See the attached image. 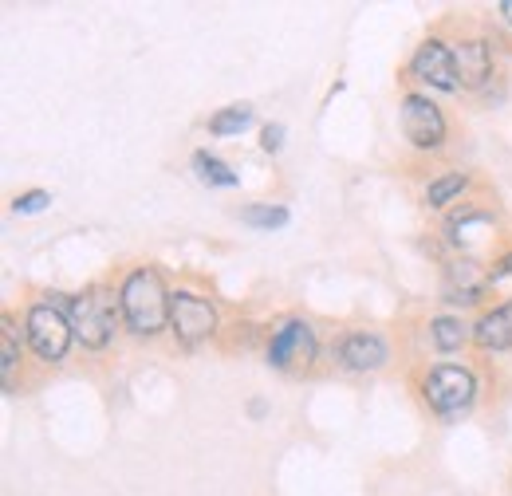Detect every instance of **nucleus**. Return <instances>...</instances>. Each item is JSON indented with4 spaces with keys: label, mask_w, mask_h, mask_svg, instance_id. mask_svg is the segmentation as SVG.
Wrapping results in <instances>:
<instances>
[{
    "label": "nucleus",
    "mask_w": 512,
    "mask_h": 496,
    "mask_svg": "<svg viewBox=\"0 0 512 496\" xmlns=\"http://www.w3.org/2000/svg\"><path fill=\"white\" fill-rule=\"evenodd\" d=\"M501 16H509V24H512V0H505V4H501Z\"/></svg>",
    "instance_id": "nucleus-22"
},
{
    "label": "nucleus",
    "mask_w": 512,
    "mask_h": 496,
    "mask_svg": "<svg viewBox=\"0 0 512 496\" xmlns=\"http://www.w3.org/2000/svg\"><path fill=\"white\" fill-rule=\"evenodd\" d=\"M473 335H477V343L485 351H505V347H512V304L509 308H497L493 315H485Z\"/></svg>",
    "instance_id": "nucleus-12"
},
{
    "label": "nucleus",
    "mask_w": 512,
    "mask_h": 496,
    "mask_svg": "<svg viewBox=\"0 0 512 496\" xmlns=\"http://www.w3.org/2000/svg\"><path fill=\"white\" fill-rule=\"evenodd\" d=\"M426 398L438 414H461L473 402V374L465 367H453V363L434 367L426 378Z\"/></svg>",
    "instance_id": "nucleus-4"
},
{
    "label": "nucleus",
    "mask_w": 512,
    "mask_h": 496,
    "mask_svg": "<svg viewBox=\"0 0 512 496\" xmlns=\"http://www.w3.org/2000/svg\"><path fill=\"white\" fill-rule=\"evenodd\" d=\"M245 225H253V229H280V225H288V209L284 205H253V209H245Z\"/></svg>",
    "instance_id": "nucleus-15"
},
{
    "label": "nucleus",
    "mask_w": 512,
    "mask_h": 496,
    "mask_svg": "<svg viewBox=\"0 0 512 496\" xmlns=\"http://www.w3.org/2000/svg\"><path fill=\"white\" fill-rule=\"evenodd\" d=\"M119 304H123V311H127V323L134 327V331L154 335V331H162V327H166V319H170V304H174V300L166 296V284H162V276H158V272L138 268L127 284H123Z\"/></svg>",
    "instance_id": "nucleus-1"
},
{
    "label": "nucleus",
    "mask_w": 512,
    "mask_h": 496,
    "mask_svg": "<svg viewBox=\"0 0 512 496\" xmlns=\"http://www.w3.org/2000/svg\"><path fill=\"white\" fill-rule=\"evenodd\" d=\"M193 166H197V174H201L209 186H233V182H237V174H233L225 162H217L213 154H197Z\"/></svg>",
    "instance_id": "nucleus-14"
},
{
    "label": "nucleus",
    "mask_w": 512,
    "mask_h": 496,
    "mask_svg": "<svg viewBox=\"0 0 512 496\" xmlns=\"http://www.w3.org/2000/svg\"><path fill=\"white\" fill-rule=\"evenodd\" d=\"M339 359H343V367H351V371H379L386 359V347L379 335H371V331H351L347 339H343V347H339Z\"/></svg>",
    "instance_id": "nucleus-9"
},
{
    "label": "nucleus",
    "mask_w": 512,
    "mask_h": 496,
    "mask_svg": "<svg viewBox=\"0 0 512 496\" xmlns=\"http://www.w3.org/2000/svg\"><path fill=\"white\" fill-rule=\"evenodd\" d=\"M170 323H174L178 339H186V343H201V339H209V335H213V327H217V311H213V304H205L201 296L178 292V296H174V304H170Z\"/></svg>",
    "instance_id": "nucleus-7"
},
{
    "label": "nucleus",
    "mask_w": 512,
    "mask_h": 496,
    "mask_svg": "<svg viewBox=\"0 0 512 496\" xmlns=\"http://www.w3.org/2000/svg\"><path fill=\"white\" fill-rule=\"evenodd\" d=\"M453 67H457V83L465 87H481L493 71V60H489V44L481 40H469L461 48H453Z\"/></svg>",
    "instance_id": "nucleus-10"
},
{
    "label": "nucleus",
    "mask_w": 512,
    "mask_h": 496,
    "mask_svg": "<svg viewBox=\"0 0 512 496\" xmlns=\"http://www.w3.org/2000/svg\"><path fill=\"white\" fill-rule=\"evenodd\" d=\"M430 335H434V347L453 351V347H461V339H465V323L453 319V315H442V319L430 323Z\"/></svg>",
    "instance_id": "nucleus-13"
},
{
    "label": "nucleus",
    "mask_w": 512,
    "mask_h": 496,
    "mask_svg": "<svg viewBox=\"0 0 512 496\" xmlns=\"http://www.w3.org/2000/svg\"><path fill=\"white\" fill-rule=\"evenodd\" d=\"M489 284H493V288H512V252L501 260V264H497V268H493Z\"/></svg>",
    "instance_id": "nucleus-20"
},
{
    "label": "nucleus",
    "mask_w": 512,
    "mask_h": 496,
    "mask_svg": "<svg viewBox=\"0 0 512 496\" xmlns=\"http://www.w3.org/2000/svg\"><path fill=\"white\" fill-rule=\"evenodd\" d=\"M44 205H48V193H44V189L24 193V197H16V201H12V209H16V213H24V217H28V213H40Z\"/></svg>",
    "instance_id": "nucleus-19"
},
{
    "label": "nucleus",
    "mask_w": 512,
    "mask_h": 496,
    "mask_svg": "<svg viewBox=\"0 0 512 496\" xmlns=\"http://www.w3.org/2000/svg\"><path fill=\"white\" fill-rule=\"evenodd\" d=\"M249 123H253V111H249V107H229V111L213 115L209 130H213V134H241Z\"/></svg>",
    "instance_id": "nucleus-17"
},
{
    "label": "nucleus",
    "mask_w": 512,
    "mask_h": 496,
    "mask_svg": "<svg viewBox=\"0 0 512 496\" xmlns=\"http://www.w3.org/2000/svg\"><path fill=\"white\" fill-rule=\"evenodd\" d=\"M268 359H272V367H280V371H304V367H312V359H316V335H312V327L300 323V319L284 323V327L272 335Z\"/></svg>",
    "instance_id": "nucleus-5"
},
{
    "label": "nucleus",
    "mask_w": 512,
    "mask_h": 496,
    "mask_svg": "<svg viewBox=\"0 0 512 496\" xmlns=\"http://www.w3.org/2000/svg\"><path fill=\"white\" fill-rule=\"evenodd\" d=\"M461 189H465V178H461V174H446L442 182H434V186H430V205H446L449 197H453V193H461Z\"/></svg>",
    "instance_id": "nucleus-18"
},
{
    "label": "nucleus",
    "mask_w": 512,
    "mask_h": 496,
    "mask_svg": "<svg viewBox=\"0 0 512 496\" xmlns=\"http://www.w3.org/2000/svg\"><path fill=\"white\" fill-rule=\"evenodd\" d=\"M71 319L56 304H36L28 315V343L40 359H64L67 343H71Z\"/></svg>",
    "instance_id": "nucleus-3"
},
{
    "label": "nucleus",
    "mask_w": 512,
    "mask_h": 496,
    "mask_svg": "<svg viewBox=\"0 0 512 496\" xmlns=\"http://www.w3.org/2000/svg\"><path fill=\"white\" fill-rule=\"evenodd\" d=\"M489 288V276L473 264V260H461V264H449L446 272V296L449 300H461V304H473L481 292Z\"/></svg>",
    "instance_id": "nucleus-11"
},
{
    "label": "nucleus",
    "mask_w": 512,
    "mask_h": 496,
    "mask_svg": "<svg viewBox=\"0 0 512 496\" xmlns=\"http://www.w3.org/2000/svg\"><path fill=\"white\" fill-rule=\"evenodd\" d=\"M280 142H284V126H268L264 130V150L272 154V150H280Z\"/></svg>",
    "instance_id": "nucleus-21"
},
{
    "label": "nucleus",
    "mask_w": 512,
    "mask_h": 496,
    "mask_svg": "<svg viewBox=\"0 0 512 496\" xmlns=\"http://www.w3.org/2000/svg\"><path fill=\"white\" fill-rule=\"evenodd\" d=\"M402 130H406V138H410L418 150H434V146H442V138H446V119H442V111H438L430 99L410 95V99L402 103Z\"/></svg>",
    "instance_id": "nucleus-6"
},
{
    "label": "nucleus",
    "mask_w": 512,
    "mask_h": 496,
    "mask_svg": "<svg viewBox=\"0 0 512 496\" xmlns=\"http://www.w3.org/2000/svg\"><path fill=\"white\" fill-rule=\"evenodd\" d=\"M16 327L4 319V335H0V371H4V390H12V371H16Z\"/></svg>",
    "instance_id": "nucleus-16"
},
{
    "label": "nucleus",
    "mask_w": 512,
    "mask_h": 496,
    "mask_svg": "<svg viewBox=\"0 0 512 496\" xmlns=\"http://www.w3.org/2000/svg\"><path fill=\"white\" fill-rule=\"evenodd\" d=\"M414 75H418L422 83L438 87V91H453V87H457L453 52H449L446 44H438V40L422 44V48H418V56H414Z\"/></svg>",
    "instance_id": "nucleus-8"
},
{
    "label": "nucleus",
    "mask_w": 512,
    "mask_h": 496,
    "mask_svg": "<svg viewBox=\"0 0 512 496\" xmlns=\"http://www.w3.org/2000/svg\"><path fill=\"white\" fill-rule=\"evenodd\" d=\"M67 319H71L75 339H79L83 347L99 351V347L111 343L115 323H119V315H115V296H111L107 288H91V292H83V296L71 304Z\"/></svg>",
    "instance_id": "nucleus-2"
}]
</instances>
